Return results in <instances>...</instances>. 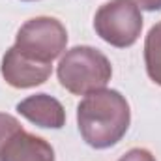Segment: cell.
<instances>
[{
	"label": "cell",
	"instance_id": "cell-1",
	"mask_svg": "<svg viewBox=\"0 0 161 161\" xmlns=\"http://www.w3.org/2000/svg\"><path fill=\"white\" fill-rule=\"evenodd\" d=\"M131 111L118 90H97L77 105V125L84 142L96 150H105L120 142L127 133Z\"/></svg>",
	"mask_w": 161,
	"mask_h": 161
},
{
	"label": "cell",
	"instance_id": "cell-2",
	"mask_svg": "<svg viewBox=\"0 0 161 161\" xmlns=\"http://www.w3.org/2000/svg\"><path fill=\"white\" fill-rule=\"evenodd\" d=\"M56 75L60 84L73 96H88L103 90L113 77L111 60L90 45L68 49L58 62Z\"/></svg>",
	"mask_w": 161,
	"mask_h": 161
},
{
	"label": "cell",
	"instance_id": "cell-3",
	"mask_svg": "<svg viewBox=\"0 0 161 161\" xmlns=\"http://www.w3.org/2000/svg\"><path fill=\"white\" fill-rule=\"evenodd\" d=\"M94 30L113 47H131L142 32L141 8L135 0H111L96 11Z\"/></svg>",
	"mask_w": 161,
	"mask_h": 161
},
{
	"label": "cell",
	"instance_id": "cell-4",
	"mask_svg": "<svg viewBox=\"0 0 161 161\" xmlns=\"http://www.w3.org/2000/svg\"><path fill=\"white\" fill-rule=\"evenodd\" d=\"M66 26L54 17H34L26 21L15 36V47L23 54L49 64L66 53Z\"/></svg>",
	"mask_w": 161,
	"mask_h": 161
},
{
	"label": "cell",
	"instance_id": "cell-5",
	"mask_svg": "<svg viewBox=\"0 0 161 161\" xmlns=\"http://www.w3.org/2000/svg\"><path fill=\"white\" fill-rule=\"evenodd\" d=\"M4 80L13 88H34L40 86L51 77L53 64L34 60L23 54L15 45L9 47L2 58L0 66Z\"/></svg>",
	"mask_w": 161,
	"mask_h": 161
},
{
	"label": "cell",
	"instance_id": "cell-6",
	"mask_svg": "<svg viewBox=\"0 0 161 161\" xmlns=\"http://www.w3.org/2000/svg\"><path fill=\"white\" fill-rule=\"evenodd\" d=\"M15 109L21 116H25L28 122H32L40 127L60 129L66 124V111H64L62 103L49 94L28 96L26 99L19 101Z\"/></svg>",
	"mask_w": 161,
	"mask_h": 161
},
{
	"label": "cell",
	"instance_id": "cell-7",
	"mask_svg": "<svg viewBox=\"0 0 161 161\" xmlns=\"http://www.w3.org/2000/svg\"><path fill=\"white\" fill-rule=\"evenodd\" d=\"M0 161H54V150L45 139L23 129L4 146Z\"/></svg>",
	"mask_w": 161,
	"mask_h": 161
},
{
	"label": "cell",
	"instance_id": "cell-8",
	"mask_svg": "<svg viewBox=\"0 0 161 161\" xmlns=\"http://www.w3.org/2000/svg\"><path fill=\"white\" fill-rule=\"evenodd\" d=\"M144 64L146 73L161 86V21L156 23L144 40Z\"/></svg>",
	"mask_w": 161,
	"mask_h": 161
},
{
	"label": "cell",
	"instance_id": "cell-9",
	"mask_svg": "<svg viewBox=\"0 0 161 161\" xmlns=\"http://www.w3.org/2000/svg\"><path fill=\"white\" fill-rule=\"evenodd\" d=\"M19 131H23L21 122L17 120L15 116H11V114L0 113V154H2V150H4V146H6Z\"/></svg>",
	"mask_w": 161,
	"mask_h": 161
},
{
	"label": "cell",
	"instance_id": "cell-10",
	"mask_svg": "<svg viewBox=\"0 0 161 161\" xmlns=\"http://www.w3.org/2000/svg\"><path fill=\"white\" fill-rule=\"evenodd\" d=\"M118 161H156L152 156V152H148L146 148H131L129 152H125Z\"/></svg>",
	"mask_w": 161,
	"mask_h": 161
},
{
	"label": "cell",
	"instance_id": "cell-11",
	"mask_svg": "<svg viewBox=\"0 0 161 161\" xmlns=\"http://www.w3.org/2000/svg\"><path fill=\"white\" fill-rule=\"evenodd\" d=\"M135 2L141 9H146V11H159L161 9V0H135Z\"/></svg>",
	"mask_w": 161,
	"mask_h": 161
},
{
	"label": "cell",
	"instance_id": "cell-12",
	"mask_svg": "<svg viewBox=\"0 0 161 161\" xmlns=\"http://www.w3.org/2000/svg\"><path fill=\"white\" fill-rule=\"evenodd\" d=\"M25 2H34V0H25Z\"/></svg>",
	"mask_w": 161,
	"mask_h": 161
}]
</instances>
